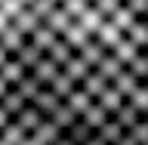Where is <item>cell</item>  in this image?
<instances>
[{"label":"cell","mask_w":148,"mask_h":145,"mask_svg":"<svg viewBox=\"0 0 148 145\" xmlns=\"http://www.w3.org/2000/svg\"><path fill=\"white\" fill-rule=\"evenodd\" d=\"M0 3H3V0H0Z\"/></svg>","instance_id":"cell-56"},{"label":"cell","mask_w":148,"mask_h":145,"mask_svg":"<svg viewBox=\"0 0 148 145\" xmlns=\"http://www.w3.org/2000/svg\"><path fill=\"white\" fill-rule=\"evenodd\" d=\"M90 3H92V6H96V3H99V0H90Z\"/></svg>","instance_id":"cell-49"},{"label":"cell","mask_w":148,"mask_h":145,"mask_svg":"<svg viewBox=\"0 0 148 145\" xmlns=\"http://www.w3.org/2000/svg\"><path fill=\"white\" fill-rule=\"evenodd\" d=\"M90 71H96V68H90V65L83 62V59H80V53L74 56L68 65H65V74H68V77H74L77 83H83V80H86V77H90Z\"/></svg>","instance_id":"cell-22"},{"label":"cell","mask_w":148,"mask_h":145,"mask_svg":"<svg viewBox=\"0 0 148 145\" xmlns=\"http://www.w3.org/2000/svg\"><path fill=\"white\" fill-rule=\"evenodd\" d=\"M96 136V130L86 124V120H77L71 130H68V139H71L74 145H90V139Z\"/></svg>","instance_id":"cell-25"},{"label":"cell","mask_w":148,"mask_h":145,"mask_svg":"<svg viewBox=\"0 0 148 145\" xmlns=\"http://www.w3.org/2000/svg\"><path fill=\"white\" fill-rule=\"evenodd\" d=\"M80 87H83L86 93H90V99H92V102H99L102 96H105V93L111 90V80L105 77V74H99V71H90V77H86V80H83Z\"/></svg>","instance_id":"cell-4"},{"label":"cell","mask_w":148,"mask_h":145,"mask_svg":"<svg viewBox=\"0 0 148 145\" xmlns=\"http://www.w3.org/2000/svg\"><path fill=\"white\" fill-rule=\"evenodd\" d=\"M65 105H68V108L74 111V114H77V118H83V114H86V111L92 108V99H90V93L83 90V87H77V93H74L71 99L65 102Z\"/></svg>","instance_id":"cell-18"},{"label":"cell","mask_w":148,"mask_h":145,"mask_svg":"<svg viewBox=\"0 0 148 145\" xmlns=\"http://www.w3.org/2000/svg\"><path fill=\"white\" fill-rule=\"evenodd\" d=\"M16 90H18V93H22V96H25V99H28V102H34V99H37V96H40V90H43V87H40V80H37L34 74H28V77H25V80H22V83H18Z\"/></svg>","instance_id":"cell-32"},{"label":"cell","mask_w":148,"mask_h":145,"mask_svg":"<svg viewBox=\"0 0 148 145\" xmlns=\"http://www.w3.org/2000/svg\"><path fill=\"white\" fill-rule=\"evenodd\" d=\"M0 43L6 46V49H9V53H12V56H18V53H22V49H25V46H28V37L22 34V31H18L16 25H9L6 31L0 34Z\"/></svg>","instance_id":"cell-8"},{"label":"cell","mask_w":148,"mask_h":145,"mask_svg":"<svg viewBox=\"0 0 148 145\" xmlns=\"http://www.w3.org/2000/svg\"><path fill=\"white\" fill-rule=\"evenodd\" d=\"M34 105H37L40 111H43L46 118H53V114H56V108L62 105V99H59V96H56V93L49 90V87H46V90H40V96L34 99Z\"/></svg>","instance_id":"cell-17"},{"label":"cell","mask_w":148,"mask_h":145,"mask_svg":"<svg viewBox=\"0 0 148 145\" xmlns=\"http://www.w3.org/2000/svg\"><path fill=\"white\" fill-rule=\"evenodd\" d=\"M9 124H12V118H9V111L3 108V105H0V133H3V130L9 127Z\"/></svg>","instance_id":"cell-43"},{"label":"cell","mask_w":148,"mask_h":145,"mask_svg":"<svg viewBox=\"0 0 148 145\" xmlns=\"http://www.w3.org/2000/svg\"><path fill=\"white\" fill-rule=\"evenodd\" d=\"M127 40H130L133 46H136L139 53H145V49H148V25L142 22V19H139L136 25H133V28L127 31Z\"/></svg>","instance_id":"cell-19"},{"label":"cell","mask_w":148,"mask_h":145,"mask_svg":"<svg viewBox=\"0 0 148 145\" xmlns=\"http://www.w3.org/2000/svg\"><path fill=\"white\" fill-rule=\"evenodd\" d=\"M59 3H65V0H59Z\"/></svg>","instance_id":"cell-53"},{"label":"cell","mask_w":148,"mask_h":145,"mask_svg":"<svg viewBox=\"0 0 148 145\" xmlns=\"http://www.w3.org/2000/svg\"><path fill=\"white\" fill-rule=\"evenodd\" d=\"M9 59H12V53H9L6 46L0 43V71H3V68H6V65H9Z\"/></svg>","instance_id":"cell-42"},{"label":"cell","mask_w":148,"mask_h":145,"mask_svg":"<svg viewBox=\"0 0 148 145\" xmlns=\"http://www.w3.org/2000/svg\"><path fill=\"white\" fill-rule=\"evenodd\" d=\"M145 56H148V49H145Z\"/></svg>","instance_id":"cell-54"},{"label":"cell","mask_w":148,"mask_h":145,"mask_svg":"<svg viewBox=\"0 0 148 145\" xmlns=\"http://www.w3.org/2000/svg\"><path fill=\"white\" fill-rule=\"evenodd\" d=\"M0 145H6V142H3V139H0Z\"/></svg>","instance_id":"cell-51"},{"label":"cell","mask_w":148,"mask_h":145,"mask_svg":"<svg viewBox=\"0 0 148 145\" xmlns=\"http://www.w3.org/2000/svg\"><path fill=\"white\" fill-rule=\"evenodd\" d=\"M77 87H80V83H77L74 77H68V74L62 71V74H59V77L53 80V87H49V90H53V93H56V96H59L62 102H68V99L74 96V93H77Z\"/></svg>","instance_id":"cell-13"},{"label":"cell","mask_w":148,"mask_h":145,"mask_svg":"<svg viewBox=\"0 0 148 145\" xmlns=\"http://www.w3.org/2000/svg\"><path fill=\"white\" fill-rule=\"evenodd\" d=\"M0 9H3V16L9 19V22H16L18 16H22V12H25V3H22V0H3V3H0Z\"/></svg>","instance_id":"cell-36"},{"label":"cell","mask_w":148,"mask_h":145,"mask_svg":"<svg viewBox=\"0 0 148 145\" xmlns=\"http://www.w3.org/2000/svg\"><path fill=\"white\" fill-rule=\"evenodd\" d=\"M56 40H59V34H56L53 28H46V25H40V28L34 31V34L28 37V43L34 46V49H40L43 56H49V49L56 46Z\"/></svg>","instance_id":"cell-3"},{"label":"cell","mask_w":148,"mask_h":145,"mask_svg":"<svg viewBox=\"0 0 148 145\" xmlns=\"http://www.w3.org/2000/svg\"><path fill=\"white\" fill-rule=\"evenodd\" d=\"M12 25H16V28H18V31H22L25 37H31V34L37 31V28L43 25V22H40V19H37L34 12H31V9H25V12H22V16H18L16 22H12Z\"/></svg>","instance_id":"cell-26"},{"label":"cell","mask_w":148,"mask_h":145,"mask_svg":"<svg viewBox=\"0 0 148 145\" xmlns=\"http://www.w3.org/2000/svg\"><path fill=\"white\" fill-rule=\"evenodd\" d=\"M96 40H99V43L105 46V49H108V53H114V49H117V46L123 43V40H127V34H123L120 28H114L111 22H105V25H102V31L96 34Z\"/></svg>","instance_id":"cell-5"},{"label":"cell","mask_w":148,"mask_h":145,"mask_svg":"<svg viewBox=\"0 0 148 145\" xmlns=\"http://www.w3.org/2000/svg\"><path fill=\"white\" fill-rule=\"evenodd\" d=\"M31 74H34L37 80H40V87L46 90V87H53V80L59 77V74H62V68H59V65H56L53 59H49V56H43V62L37 65V68H34Z\"/></svg>","instance_id":"cell-6"},{"label":"cell","mask_w":148,"mask_h":145,"mask_svg":"<svg viewBox=\"0 0 148 145\" xmlns=\"http://www.w3.org/2000/svg\"><path fill=\"white\" fill-rule=\"evenodd\" d=\"M127 71L133 74V77H139V80L145 83V80H148V56H145V53H139L136 59H133V62L127 65Z\"/></svg>","instance_id":"cell-33"},{"label":"cell","mask_w":148,"mask_h":145,"mask_svg":"<svg viewBox=\"0 0 148 145\" xmlns=\"http://www.w3.org/2000/svg\"><path fill=\"white\" fill-rule=\"evenodd\" d=\"M90 6H92L90 0H65V3H62V9L74 19V22H80V16H83V12H86Z\"/></svg>","instance_id":"cell-35"},{"label":"cell","mask_w":148,"mask_h":145,"mask_svg":"<svg viewBox=\"0 0 148 145\" xmlns=\"http://www.w3.org/2000/svg\"><path fill=\"white\" fill-rule=\"evenodd\" d=\"M142 118H145V114H142V111H139V108H136V105H133L130 99L123 102V108H120L117 114H114V120H117V124H120L123 130H127V133H130L133 127H136V124H139Z\"/></svg>","instance_id":"cell-12"},{"label":"cell","mask_w":148,"mask_h":145,"mask_svg":"<svg viewBox=\"0 0 148 145\" xmlns=\"http://www.w3.org/2000/svg\"><path fill=\"white\" fill-rule=\"evenodd\" d=\"M56 145H74V142H71V139H68V133H65V136L59 139V142H56Z\"/></svg>","instance_id":"cell-46"},{"label":"cell","mask_w":148,"mask_h":145,"mask_svg":"<svg viewBox=\"0 0 148 145\" xmlns=\"http://www.w3.org/2000/svg\"><path fill=\"white\" fill-rule=\"evenodd\" d=\"M0 139H3L6 145H25V142H28V133H25L22 127H18L16 120H12V124H9V127L3 130V133H0Z\"/></svg>","instance_id":"cell-30"},{"label":"cell","mask_w":148,"mask_h":145,"mask_svg":"<svg viewBox=\"0 0 148 145\" xmlns=\"http://www.w3.org/2000/svg\"><path fill=\"white\" fill-rule=\"evenodd\" d=\"M43 25H46V28H53V31H56L59 37H65V34H68V31H71L74 25H77V22H74V19L68 16V12H65L62 6H59V9L53 12V16H46V22H43Z\"/></svg>","instance_id":"cell-7"},{"label":"cell","mask_w":148,"mask_h":145,"mask_svg":"<svg viewBox=\"0 0 148 145\" xmlns=\"http://www.w3.org/2000/svg\"><path fill=\"white\" fill-rule=\"evenodd\" d=\"M65 40H68V43H71V46H74V49H77V53H80V49H83V46H86V43H90L92 37H90V34H86V31H83V28H80V25H74V28H71V31H68V34H65Z\"/></svg>","instance_id":"cell-34"},{"label":"cell","mask_w":148,"mask_h":145,"mask_svg":"<svg viewBox=\"0 0 148 145\" xmlns=\"http://www.w3.org/2000/svg\"><path fill=\"white\" fill-rule=\"evenodd\" d=\"M130 136L136 139V142H139V145H148V118H142V120H139L136 127L130 130Z\"/></svg>","instance_id":"cell-39"},{"label":"cell","mask_w":148,"mask_h":145,"mask_svg":"<svg viewBox=\"0 0 148 145\" xmlns=\"http://www.w3.org/2000/svg\"><path fill=\"white\" fill-rule=\"evenodd\" d=\"M62 136H65V133H62L59 127H56V124H53L49 118H46L43 124H40V127L34 130V133H31V142H34V145H56Z\"/></svg>","instance_id":"cell-2"},{"label":"cell","mask_w":148,"mask_h":145,"mask_svg":"<svg viewBox=\"0 0 148 145\" xmlns=\"http://www.w3.org/2000/svg\"><path fill=\"white\" fill-rule=\"evenodd\" d=\"M105 22H108V19L102 16V12H99L96 6H90V9H86V12L80 16V22H77V25H80V28H83V31H86L90 37H96V34L102 31V25H105Z\"/></svg>","instance_id":"cell-11"},{"label":"cell","mask_w":148,"mask_h":145,"mask_svg":"<svg viewBox=\"0 0 148 145\" xmlns=\"http://www.w3.org/2000/svg\"><path fill=\"white\" fill-rule=\"evenodd\" d=\"M114 87L120 90V96H123V99H130V96H133V93H136L139 87H142V80H139V77H133L130 71H123V74L117 77V80H114Z\"/></svg>","instance_id":"cell-28"},{"label":"cell","mask_w":148,"mask_h":145,"mask_svg":"<svg viewBox=\"0 0 148 145\" xmlns=\"http://www.w3.org/2000/svg\"><path fill=\"white\" fill-rule=\"evenodd\" d=\"M0 74H3V80H6L9 87H18V83H22V80H25V77H28V71H25V65L18 62L16 56H12V59H9V65H6V68H3V71H0Z\"/></svg>","instance_id":"cell-15"},{"label":"cell","mask_w":148,"mask_h":145,"mask_svg":"<svg viewBox=\"0 0 148 145\" xmlns=\"http://www.w3.org/2000/svg\"><path fill=\"white\" fill-rule=\"evenodd\" d=\"M123 102H127V99H123V96H120V90L114 87V83H111V90H108V93H105V96L99 99V105H102L105 111H108L111 118H114V114H117V111L123 108Z\"/></svg>","instance_id":"cell-23"},{"label":"cell","mask_w":148,"mask_h":145,"mask_svg":"<svg viewBox=\"0 0 148 145\" xmlns=\"http://www.w3.org/2000/svg\"><path fill=\"white\" fill-rule=\"evenodd\" d=\"M117 145H139V142H136V139H133V136H130V133H127V136L120 139V142H117Z\"/></svg>","instance_id":"cell-45"},{"label":"cell","mask_w":148,"mask_h":145,"mask_svg":"<svg viewBox=\"0 0 148 145\" xmlns=\"http://www.w3.org/2000/svg\"><path fill=\"white\" fill-rule=\"evenodd\" d=\"M123 6H127L136 19H145V16H148V0H127Z\"/></svg>","instance_id":"cell-41"},{"label":"cell","mask_w":148,"mask_h":145,"mask_svg":"<svg viewBox=\"0 0 148 145\" xmlns=\"http://www.w3.org/2000/svg\"><path fill=\"white\" fill-rule=\"evenodd\" d=\"M96 136H99V139H102V142H105V145H117L120 139L127 136V130H123V127H120V124H117V120L111 118L108 124H105V127H102L99 133H96Z\"/></svg>","instance_id":"cell-20"},{"label":"cell","mask_w":148,"mask_h":145,"mask_svg":"<svg viewBox=\"0 0 148 145\" xmlns=\"http://www.w3.org/2000/svg\"><path fill=\"white\" fill-rule=\"evenodd\" d=\"M43 120H46V114H43V111H40V108H37L34 102H28V105H25V111H22V114H18V118H16V124H18V127H22V130H25L28 136H31V133H34V130L40 127Z\"/></svg>","instance_id":"cell-1"},{"label":"cell","mask_w":148,"mask_h":145,"mask_svg":"<svg viewBox=\"0 0 148 145\" xmlns=\"http://www.w3.org/2000/svg\"><path fill=\"white\" fill-rule=\"evenodd\" d=\"M49 120H53V124H56L59 130H62V133H68V130H71V127H74V124H77L80 118H77V114H74V111H71V108H68V105L62 102V105L56 108V114H53Z\"/></svg>","instance_id":"cell-21"},{"label":"cell","mask_w":148,"mask_h":145,"mask_svg":"<svg viewBox=\"0 0 148 145\" xmlns=\"http://www.w3.org/2000/svg\"><path fill=\"white\" fill-rule=\"evenodd\" d=\"M142 22H145V25H148V16H145V19H142Z\"/></svg>","instance_id":"cell-50"},{"label":"cell","mask_w":148,"mask_h":145,"mask_svg":"<svg viewBox=\"0 0 148 145\" xmlns=\"http://www.w3.org/2000/svg\"><path fill=\"white\" fill-rule=\"evenodd\" d=\"M59 6H62L59 0H34V3H31L28 9H31V12H34V16L40 19V22H46V16H53V12H56Z\"/></svg>","instance_id":"cell-31"},{"label":"cell","mask_w":148,"mask_h":145,"mask_svg":"<svg viewBox=\"0 0 148 145\" xmlns=\"http://www.w3.org/2000/svg\"><path fill=\"white\" fill-rule=\"evenodd\" d=\"M145 90H148V80H145Z\"/></svg>","instance_id":"cell-52"},{"label":"cell","mask_w":148,"mask_h":145,"mask_svg":"<svg viewBox=\"0 0 148 145\" xmlns=\"http://www.w3.org/2000/svg\"><path fill=\"white\" fill-rule=\"evenodd\" d=\"M80 120H86V124H90V127L96 130V133H99V130H102V127H105V124H108V120H111V114H108V111H105V108H102L99 102H92V108L86 111V114H83Z\"/></svg>","instance_id":"cell-24"},{"label":"cell","mask_w":148,"mask_h":145,"mask_svg":"<svg viewBox=\"0 0 148 145\" xmlns=\"http://www.w3.org/2000/svg\"><path fill=\"white\" fill-rule=\"evenodd\" d=\"M105 56H108V49H105V46H102L99 40H96V37H92L90 43H86V46L80 49V59H83L86 65H90V68H96V65H99L102 59H105Z\"/></svg>","instance_id":"cell-14"},{"label":"cell","mask_w":148,"mask_h":145,"mask_svg":"<svg viewBox=\"0 0 148 145\" xmlns=\"http://www.w3.org/2000/svg\"><path fill=\"white\" fill-rule=\"evenodd\" d=\"M74 56H77V49H74V46L68 43V40H65V37H59V40H56V46L49 49V59H53V62L59 65V68H62V71H65V65L71 62Z\"/></svg>","instance_id":"cell-10"},{"label":"cell","mask_w":148,"mask_h":145,"mask_svg":"<svg viewBox=\"0 0 148 145\" xmlns=\"http://www.w3.org/2000/svg\"><path fill=\"white\" fill-rule=\"evenodd\" d=\"M123 3H127V0H123Z\"/></svg>","instance_id":"cell-55"},{"label":"cell","mask_w":148,"mask_h":145,"mask_svg":"<svg viewBox=\"0 0 148 145\" xmlns=\"http://www.w3.org/2000/svg\"><path fill=\"white\" fill-rule=\"evenodd\" d=\"M9 90H12V87H9V83L3 80V74H0V102L6 99V93H9Z\"/></svg>","instance_id":"cell-44"},{"label":"cell","mask_w":148,"mask_h":145,"mask_svg":"<svg viewBox=\"0 0 148 145\" xmlns=\"http://www.w3.org/2000/svg\"><path fill=\"white\" fill-rule=\"evenodd\" d=\"M90 145H105V142H102L99 136H92V139H90Z\"/></svg>","instance_id":"cell-47"},{"label":"cell","mask_w":148,"mask_h":145,"mask_svg":"<svg viewBox=\"0 0 148 145\" xmlns=\"http://www.w3.org/2000/svg\"><path fill=\"white\" fill-rule=\"evenodd\" d=\"M130 102H133V105H136V108L148 118V90H145V83H142V87H139V90L130 96Z\"/></svg>","instance_id":"cell-38"},{"label":"cell","mask_w":148,"mask_h":145,"mask_svg":"<svg viewBox=\"0 0 148 145\" xmlns=\"http://www.w3.org/2000/svg\"><path fill=\"white\" fill-rule=\"evenodd\" d=\"M108 22H111V25H114V28H120V31H123V34H127V31H130V28H133V25H136L139 19L133 16V12H130L127 6H120L117 12H114V16L108 19Z\"/></svg>","instance_id":"cell-29"},{"label":"cell","mask_w":148,"mask_h":145,"mask_svg":"<svg viewBox=\"0 0 148 145\" xmlns=\"http://www.w3.org/2000/svg\"><path fill=\"white\" fill-rule=\"evenodd\" d=\"M120 6H123V0H99V3H96V9H99V12H102L105 19H111V16H114V12H117Z\"/></svg>","instance_id":"cell-40"},{"label":"cell","mask_w":148,"mask_h":145,"mask_svg":"<svg viewBox=\"0 0 148 145\" xmlns=\"http://www.w3.org/2000/svg\"><path fill=\"white\" fill-rule=\"evenodd\" d=\"M16 59H18V62H22V65H25V71L31 74V71H34V68H37V65L43 62V53H40V49H34V46L28 43L25 49H22V53L16 56Z\"/></svg>","instance_id":"cell-27"},{"label":"cell","mask_w":148,"mask_h":145,"mask_svg":"<svg viewBox=\"0 0 148 145\" xmlns=\"http://www.w3.org/2000/svg\"><path fill=\"white\" fill-rule=\"evenodd\" d=\"M22 3H25V6H31V3H34V0H22Z\"/></svg>","instance_id":"cell-48"},{"label":"cell","mask_w":148,"mask_h":145,"mask_svg":"<svg viewBox=\"0 0 148 145\" xmlns=\"http://www.w3.org/2000/svg\"><path fill=\"white\" fill-rule=\"evenodd\" d=\"M96 71H99V74H105V77H108V80L114 83V80L120 77V74L127 71V65L120 62V59H117L114 53H108V56H105V59H102L99 65H96Z\"/></svg>","instance_id":"cell-9"},{"label":"cell","mask_w":148,"mask_h":145,"mask_svg":"<svg viewBox=\"0 0 148 145\" xmlns=\"http://www.w3.org/2000/svg\"><path fill=\"white\" fill-rule=\"evenodd\" d=\"M0 105H3V108H6V111H9V118L16 120V118H18V114H22V111H25V105H28V99H25V96H22V93H18V90H16V87H12V90H9V93H6V99L0 102Z\"/></svg>","instance_id":"cell-16"},{"label":"cell","mask_w":148,"mask_h":145,"mask_svg":"<svg viewBox=\"0 0 148 145\" xmlns=\"http://www.w3.org/2000/svg\"><path fill=\"white\" fill-rule=\"evenodd\" d=\"M114 56H117V59H120L123 65H130V62H133V59L139 56V49H136L133 43H130V40H123V43H120L117 49H114Z\"/></svg>","instance_id":"cell-37"}]
</instances>
